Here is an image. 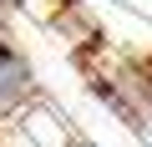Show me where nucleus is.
I'll use <instances>...</instances> for the list:
<instances>
[{"label":"nucleus","mask_w":152,"mask_h":147,"mask_svg":"<svg viewBox=\"0 0 152 147\" xmlns=\"http://www.w3.org/2000/svg\"><path fill=\"white\" fill-rule=\"evenodd\" d=\"M31 102H36V66H31L26 51L5 46V51H0V122L20 117Z\"/></svg>","instance_id":"nucleus-1"},{"label":"nucleus","mask_w":152,"mask_h":147,"mask_svg":"<svg viewBox=\"0 0 152 147\" xmlns=\"http://www.w3.org/2000/svg\"><path fill=\"white\" fill-rule=\"evenodd\" d=\"M10 46V36H5V10H0V51Z\"/></svg>","instance_id":"nucleus-2"},{"label":"nucleus","mask_w":152,"mask_h":147,"mask_svg":"<svg viewBox=\"0 0 152 147\" xmlns=\"http://www.w3.org/2000/svg\"><path fill=\"white\" fill-rule=\"evenodd\" d=\"M20 5H26V0H0V10H5V15H10V10H20Z\"/></svg>","instance_id":"nucleus-3"},{"label":"nucleus","mask_w":152,"mask_h":147,"mask_svg":"<svg viewBox=\"0 0 152 147\" xmlns=\"http://www.w3.org/2000/svg\"><path fill=\"white\" fill-rule=\"evenodd\" d=\"M81 147H96V142H81Z\"/></svg>","instance_id":"nucleus-4"}]
</instances>
